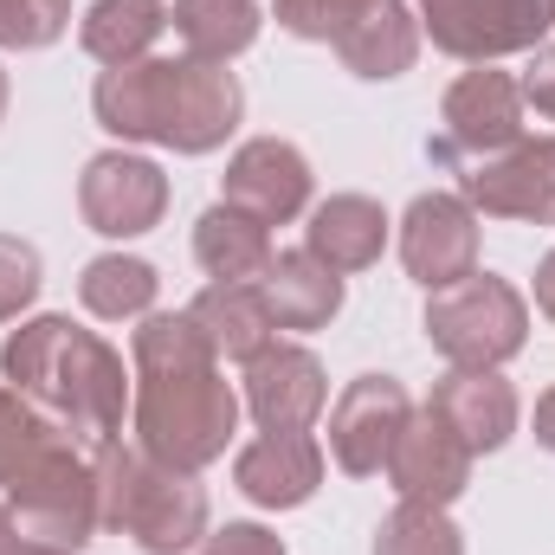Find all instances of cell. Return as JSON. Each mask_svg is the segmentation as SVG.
Instances as JSON below:
<instances>
[{
  "label": "cell",
  "instance_id": "6da1fadb",
  "mask_svg": "<svg viewBox=\"0 0 555 555\" xmlns=\"http://www.w3.org/2000/svg\"><path fill=\"white\" fill-rule=\"evenodd\" d=\"M130 408H137V446L155 465L207 472L227 459L240 433V395L214 356V343L181 310H149L130 336Z\"/></svg>",
  "mask_w": 555,
  "mask_h": 555
},
{
  "label": "cell",
  "instance_id": "7a4b0ae2",
  "mask_svg": "<svg viewBox=\"0 0 555 555\" xmlns=\"http://www.w3.org/2000/svg\"><path fill=\"white\" fill-rule=\"evenodd\" d=\"M91 111L117 142H162L175 155H214L240 130L246 91L227 65L207 59H137L111 65L91 85Z\"/></svg>",
  "mask_w": 555,
  "mask_h": 555
},
{
  "label": "cell",
  "instance_id": "3957f363",
  "mask_svg": "<svg viewBox=\"0 0 555 555\" xmlns=\"http://www.w3.org/2000/svg\"><path fill=\"white\" fill-rule=\"evenodd\" d=\"M0 375L26 401H39L85 452H104V446L124 439L130 375H124V356L98 330H85L72 317H33L7 336Z\"/></svg>",
  "mask_w": 555,
  "mask_h": 555
},
{
  "label": "cell",
  "instance_id": "277c9868",
  "mask_svg": "<svg viewBox=\"0 0 555 555\" xmlns=\"http://www.w3.org/2000/svg\"><path fill=\"white\" fill-rule=\"evenodd\" d=\"M98 517L142 555H188L207 537V491L194 485V472L155 465L142 446L117 439L98 452Z\"/></svg>",
  "mask_w": 555,
  "mask_h": 555
},
{
  "label": "cell",
  "instance_id": "5b68a950",
  "mask_svg": "<svg viewBox=\"0 0 555 555\" xmlns=\"http://www.w3.org/2000/svg\"><path fill=\"white\" fill-rule=\"evenodd\" d=\"M426 343L452 369H504L530 343V297L498 272H472L426 291Z\"/></svg>",
  "mask_w": 555,
  "mask_h": 555
},
{
  "label": "cell",
  "instance_id": "8992f818",
  "mask_svg": "<svg viewBox=\"0 0 555 555\" xmlns=\"http://www.w3.org/2000/svg\"><path fill=\"white\" fill-rule=\"evenodd\" d=\"M7 517L26 543H52V550H85L104 517H98V452H85L78 439H59L20 485H7Z\"/></svg>",
  "mask_w": 555,
  "mask_h": 555
},
{
  "label": "cell",
  "instance_id": "52a82bcc",
  "mask_svg": "<svg viewBox=\"0 0 555 555\" xmlns=\"http://www.w3.org/2000/svg\"><path fill=\"white\" fill-rule=\"evenodd\" d=\"M524 142V85L498 65H478L465 72L446 104H439V130L426 142V155L439 168H465V162H485L498 149Z\"/></svg>",
  "mask_w": 555,
  "mask_h": 555
},
{
  "label": "cell",
  "instance_id": "ba28073f",
  "mask_svg": "<svg viewBox=\"0 0 555 555\" xmlns=\"http://www.w3.org/2000/svg\"><path fill=\"white\" fill-rule=\"evenodd\" d=\"M420 26L439 52L465 65H491L511 52H537L555 26V0H420Z\"/></svg>",
  "mask_w": 555,
  "mask_h": 555
},
{
  "label": "cell",
  "instance_id": "9c48e42d",
  "mask_svg": "<svg viewBox=\"0 0 555 555\" xmlns=\"http://www.w3.org/2000/svg\"><path fill=\"white\" fill-rule=\"evenodd\" d=\"M459 194L485 220L555 227V137H524L485 162L459 168Z\"/></svg>",
  "mask_w": 555,
  "mask_h": 555
},
{
  "label": "cell",
  "instance_id": "30bf717a",
  "mask_svg": "<svg viewBox=\"0 0 555 555\" xmlns=\"http://www.w3.org/2000/svg\"><path fill=\"white\" fill-rule=\"evenodd\" d=\"M78 214L104 240H137L149 227H162V214H168V175L149 155L104 149L78 175Z\"/></svg>",
  "mask_w": 555,
  "mask_h": 555
},
{
  "label": "cell",
  "instance_id": "8fae6325",
  "mask_svg": "<svg viewBox=\"0 0 555 555\" xmlns=\"http://www.w3.org/2000/svg\"><path fill=\"white\" fill-rule=\"evenodd\" d=\"M408 414H414V401L395 375H356L330 408V459L349 478H375L388 465Z\"/></svg>",
  "mask_w": 555,
  "mask_h": 555
},
{
  "label": "cell",
  "instance_id": "7c38bea8",
  "mask_svg": "<svg viewBox=\"0 0 555 555\" xmlns=\"http://www.w3.org/2000/svg\"><path fill=\"white\" fill-rule=\"evenodd\" d=\"M472 446L446 426V420L433 414V408H420L408 414L401 426V439H395V452H388V485L401 491V504H433V511H446V504H459L465 498V485H472Z\"/></svg>",
  "mask_w": 555,
  "mask_h": 555
},
{
  "label": "cell",
  "instance_id": "4fadbf2b",
  "mask_svg": "<svg viewBox=\"0 0 555 555\" xmlns=\"http://www.w3.org/2000/svg\"><path fill=\"white\" fill-rule=\"evenodd\" d=\"M220 201H233L240 214H253V220H266V227H284V220H297V214H310V162H304V149L284 137H253L233 149V162H227V175H220Z\"/></svg>",
  "mask_w": 555,
  "mask_h": 555
},
{
  "label": "cell",
  "instance_id": "5bb4252c",
  "mask_svg": "<svg viewBox=\"0 0 555 555\" xmlns=\"http://www.w3.org/2000/svg\"><path fill=\"white\" fill-rule=\"evenodd\" d=\"M330 408V375L304 343H266L246 362V414L259 433H310V420Z\"/></svg>",
  "mask_w": 555,
  "mask_h": 555
},
{
  "label": "cell",
  "instance_id": "9a60e30c",
  "mask_svg": "<svg viewBox=\"0 0 555 555\" xmlns=\"http://www.w3.org/2000/svg\"><path fill=\"white\" fill-rule=\"evenodd\" d=\"M401 266L426 291L478 272V214L465 207V194H420L401 214Z\"/></svg>",
  "mask_w": 555,
  "mask_h": 555
},
{
  "label": "cell",
  "instance_id": "2e32d148",
  "mask_svg": "<svg viewBox=\"0 0 555 555\" xmlns=\"http://www.w3.org/2000/svg\"><path fill=\"white\" fill-rule=\"evenodd\" d=\"M233 485H240V498H253L259 511H297V504H310L317 485H323V446H317L310 433H259L253 446H240Z\"/></svg>",
  "mask_w": 555,
  "mask_h": 555
},
{
  "label": "cell",
  "instance_id": "e0dca14e",
  "mask_svg": "<svg viewBox=\"0 0 555 555\" xmlns=\"http://www.w3.org/2000/svg\"><path fill=\"white\" fill-rule=\"evenodd\" d=\"M388 227H395V220L382 214V201H369V194H330V201H317L310 220H304V253L323 259L336 278L369 272V266L388 253Z\"/></svg>",
  "mask_w": 555,
  "mask_h": 555
},
{
  "label": "cell",
  "instance_id": "ac0fdd59",
  "mask_svg": "<svg viewBox=\"0 0 555 555\" xmlns=\"http://www.w3.org/2000/svg\"><path fill=\"white\" fill-rule=\"evenodd\" d=\"M426 408L446 420L472 452H498V446L517 433V388H511L498 369H452V375L433 388Z\"/></svg>",
  "mask_w": 555,
  "mask_h": 555
},
{
  "label": "cell",
  "instance_id": "d6986e66",
  "mask_svg": "<svg viewBox=\"0 0 555 555\" xmlns=\"http://www.w3.org/2000/svg\"><path fill=\"white\" fill-rule=\"evenodd\" d=\"M336 59L356 72V78H369V85H388V78H401V72H414L420 59V13L408 0H375L362 20H349L336 39Z\"/></svg>",
  "mask_w": 555,
  "mask_h": 555
},
{
  "label": "cell",
  "instance_id": "ffe728a7",
  "mask_svg": "<svg viewBox=\"0 0 555 555\" xmlns=\"http://www.w3.org/2000/svg\"><path fill=\"white\" fill-rule=\"evenodd\" d=\"M253 284L266 297L272 330H323L343 310V278L330 272L323 259H310L304 246L297 253H272V266L253 278Z\"/></svg>",
  "mask_w": 555,
  "mask_h": 555
},
{
  "label": "cell",
  "instance_id": "44dd1931",
  "mask_svg": "<svg viewBox=\"0 0 555 555\" xmlns=\"http://www.w3.org/2000/svg\"><path fill=\"white\" fill-rule=\"evenodd\" d=\"M194 259H201V272L214 284H253L272 266V227L240 214L233 201H214L194 220Z\"/></svg>",
  "mask_w": 555,
  "mask_h": 555
},
{
  "label": "cell",
  "instance_id": "7402d4cb",
  "mask_svg": "<svg viewBox=\"0 0 555 555\" xmlns=\"http://www.w3.org/2000/svg\"><path fill=\"white\" fill-rule=\"evenodd\" d=\"M188 317H194V330L214 343V356L227 362H253L266 343H272V317H266V297H259V284H207L194 304H188Z\"/></svg>",
  "mask_w": 555,
  "mask_h": 555
},
{
  "label": "cell",
  "instance_id": "603a6c76",
  "mask_svg": "<svg viewBox=\"0 0 555 555\" xmlns=\"http://www.w3.org/2000/svg\"><path fill=\"white\" fill-rule=\"evenodd\" d=\"M162 33H168V0H91V13L78 20V39L104 72L149 59Z\"/></svg>",
  "mask_w": 555,
  "mask_h": 555
},
{
  "label": "cell",
  "instance_id": "cb8c5ba5",
  "mask_svg": "<svg viewBox=\"0 0 555 555\" xmlns=\"http://www.w3.org/2000/svg\"><path fill=\"white\" fill-rule=\"evenodd\" d=\"M168 26L188 46V59L227 65V59H240L259 39L266 20H259V0H175L168 7Z\"/></svg>",
  "mask_w": 555,
  "mask_h": 555
},
{
  "label": "cell",
  "instance_id": "d4e9b609",
  "mask_svg": "<svg viewBox=\"0 0 555 555\" xmlns=\"http://www.w3.org/2000/svg\"><path fill=\"white\" fill-rule=\"evenodd\" d=\"M155 291H162V278L137 253H104V259H91L85 278H78L85 310L104 317V323H142L155 310Z\"/></svg>",
  "mask_w": 555,
  "mask_h": 555
},
{
  "label": "cell",
  "instance_id": "484cf974",
  "mask_svg": "<svg viewBox=\"0 0 555 555\" xmlns=\"http://www.w3.org/2000/svg\"><path fill=\"white\" fill-rule=\"evenodd\" d=\"M59 439H72L39 401H26L20 388H0V491L20 485Z\"/></svg>",
  "mask_w": 555,
  "mask_h": 555
},
{
  "label": "cell",
  "instance_id": "4316f807",
  "mask_svg": "<svg viewBox=\"0 0 555 555\" xmlns=\"http://www.w3.org/2000/svg\"><path fill=\"white\" fill-rule=\"evenodd\" d=\"M375 555H465V537L433 504H395L375 530Z\"/></svg>",
  "mask_w": 555,
  "mask_h": 555
},
{
  "label": "cell",
  "instance_id": "83f0119b",
  "mask_svg": "<svg viewBox=\"0 0 555 555\" xmlns=\"http://www.w3.org/2000/svg\"><path fill=\"white\" fill-rule=\"evenodd\" d=\"M65 26H72V0H0L7 52H46L52 39H65Z\"/></svg>",
  "mask_w": 555,
  "mask_h": 555
},
{
  "label": "cell",
  "instance_id": "f1b7e54d",
  "mask_svg": "<svg viewBox=\"0 0 555 555\" xmlns=\"http://www.w3.org/2000/svg\"><path fill=\"white\" fill-rule=\"evenodd\" d=\"M46 284V266H39V246L20 240V233H0V323H13L20 310H33Z\"/></svg>",
  "mask_w": 555,
  "mask_h": 555
},
{
  "label": "cell",
  "instance_id": "f546056e",
  "mask_svg": "<svg viewBox=\"0 0 555 555\" xmlns=\"http://www.w3.org/2000/svg\"><path fill=\"white\" fill-rule=\"evenodd\" d=\"M375 0H278V26L297 39H336L349 20H362Z\"/></svg>",
  "mask_w": 555,
  "mask_h": 555
},
{
  "label": "cell",
  "instance_id": "4dcf8cb0",
  "mask_svg": "<svg viewBox=\"0 0 555 555\" xmlns=\"http://www.w3.org/2000/svg\"><path fill=\"white\" fill-rule=\"evenodd\" d=\"M194 555H291L284 537H272L266 524H227V530H207Z\"/></svg>",
  "mask_w": 555,
  "mask_h": 555
},
{
  "label": "cell",
  "instance_id": "1f68e13d",
  "mask_svg": "<svg viewBox=\"0 0 555 555\" xmlns=\"http://www.w3.org/2000/svg\"><path fill=\"white\" fill-rule=\"evenodd\" d=\"M517 85H524V104H537V111L555 124V39H543V46H537L530 72H524Z\"/></svg>",
  "mask_w": 555,
  "mask_h": 555
},
{
  "label": "cell",
  "instance_id": "d6a6232c",
  "mask_svg": "<svg viewBox=\"0 0 555 555\" xmlns=\"http://www.w3.org/2000/svg\"><path fill=\"white\" fill-rule=\"evenodd\" d=\"M537 310L555 323V246L543 253V266H537Z\"/></svg>",
  "mask_w": 555,
  "mask_h": 555
},
{
  "label": "cell",
  "instance_id": "836d02e7",
  "mask_svg": "<svg viewBox=\"0 0 555 555\" xmlns=\"http://www.w3.org/2000/svg\"><path fill=\"white\" fill-rule=\"evenodd\" d=\"M537 446L555 452V388H543V401H537Z\"/></svg>",
  "mask_w": 555,
  "mask_h": 555
},
{
  "label": "cell",
  "instance_id": "e575fe53",
  "mask_svg": "<svg viewBox=\"0 0 555 555\" xmlns=\"http://www.w3.org/2000/svg\"><path fill=\"white\" fill-rule=\"evenodd\" d=\"M20 550V530H13V517H7V504H0V555Z\"/></svg>",
  "mask_w": 555,
  "mask_h": 555
},
{
  "label": "cell",
  "instance_id": "d590c367",
  "mask_svg": "<svg viewBox=\"0 0 555 555\" xmlns=\"http://www.w3.org/2000/svg\"><path fill=\"white\" fill-rule=\"evenodd\" d=\"M13 555H72V550H52V543H26V537H20V550Z\"/></svg>",
  "mask_w": 555,
  "mask_h": 555
},
{
  "label": "cell",
  "instance_id": "8d00e7d4",
  "mask_svg": "<svg viewBox=\"0 0 555 555\" xmlns=\"http://www.w3.org/2000/svg\"><path fill=\"white\" fill-rule=\"evenodd\" d=\"M7 98H13V85H7V65H0V117H7Z\"/></svg>",
  "mask_w": 555,
  "mask_h": 555
}]
</instances>
